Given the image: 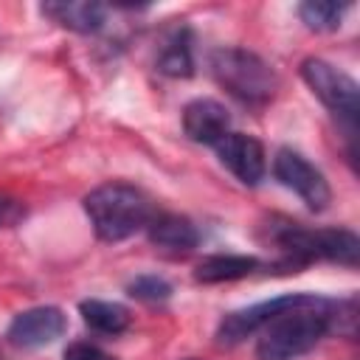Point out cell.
Listing matches in <instances>:
<instances>
[{
	"mask_svg": "<svg viewBox=\"0 0 360 360\" xmlns=\"http://www.w3.org/2000/svg\"><path fill=\"white\" fill-rule=\"evenodd\" d=\"M338 304L315 292H292L290 304L281 307L259 332V360H295L312 352L321 338L335 326Z\"/></svg>",
	"mask_w": 360,
	"mask_h": 360,
	"instance_id": "obj_1",
	"label": "cell"
},
{
	"mask_svg": "<svg viewBox=\"0 0 360 360\" xmlns=\"http://www.w3.org/2000/svg\"><path fill=\"white\" fill-rule=\"evenodd\" d=\"M84 214L104 242H121L149 225L152 202L129 183H104L84 197Z\"/></svg>",
	"mask_w": 360,
	"mask_h": 360,
	"instance_id": "obj_2",
	"label": "cell"
},
{
	"mask_svg": "<svg viewBox=\"0 0 360 360\" xmlns=\"http://www.w3.org/2000/svg\"><path fill=\"white\" fill-rule=\"evenodd\" d=\"M211 73L242 104H267L278 90L276 70L259 53L245 48L211 51Z\"/></svg>",
	"mask_w": 360,
	"mask_h": 360,
	"instance_id": "obj_3",
	"label": "cell"
},
{
	"mask_svg": "<svg viewBox=\"0 0 360 360\" xmlns=\"http://www.w3.org/2000/svg\"><path fill=\"white\" fill-rule=\"evenodd\" d=\"M273 239L278 242L281 250H287L301 262L329 259L346 267H357L360 262V239L354 231H346V228H304V225L287 222L276 228Z\"/></svg>",
	"mask_w": 360,
	"mask_h": 360,
	"instance_id": "obj_4",
	"label": "cell"
},
{
	"mask_svg": "<svg viewBox=\"0 0 360 360\" xmlns=\"http://www.w3.org/2000/svg\"><path fill=\"white\" fill-rule=\"evenodd\" d=\"M301 79L321 98L323 107H329L335 115H340L349 124L357 121V112H360V87H357V82L349 73L338 70L326 59L309 56V59L301 62Z\"/></svg>",
	"mask_w": 360,
	"mask_h": 360,
	"instance_id": "obj_5",
	"label": "cell"
},
{
	"mask_svg": "<svg viewBox=\"0 0 360 360\" xmlns=\"http://www.w3.org/2000/svg\"><path fill=\"white\" fill-rule=\"evenodd\" d=\"M273 177L284 188L298 194L307 202V208H312V211H323L332 202V188H329L323 172L318 166H312L301 152H295L290 146L276 152V158H273Z\"/></svg>",
	"mask_w": 360,
	"mask_h": 360,
	"instance_id": "obj_6",
	"label": "cell"
},
{
	"mask_svg": "<svg viewBox=\"0 0 360 360\" xmlns=\"http://www.w3.org/2000/svg\"><path fill=\"white\" fill-rule=\"evenodd\" d=\"M217 155L222 160V166L245 186H256L264 172H267V158H264V146L245 132H228L219 143H217Z\"/></svg>",
	"mask_w": 360,
	"mask_h": 360,
	"instance_id": "obj_7",
	"label": "cell"
},
{
	"mask_svg": "<svg viewBox=\"0 0 360 360\" xmlns=\"http://www.w3.org/2000/svg\"><path fill=\"white\" fill-rule=\"evenodd\" d=\"M65 312L59 307H31L8 323V340L17 349H39L62 338L65 332Z\"/></svg>",
	"mask_w": 360,
	"mask_h": 360,
	"instance_id": "obj_8",
	"label": "cell"
},
{
	"mask_svg": "<svg viewBox=\"0 0 360 360\" xmlns=\"http://www.w3.org/2000/svg\"><path fill=\"white\" fill-rule=\"evenodd\" d=\"M183 132L194 143L217 146L231 132V115L217 98H194L183 107Z\"/></svg>",
	"mask_w": 360,
	"mask_h": 360,
	"instance_id": "obj_9",
	"label": "cell"
},
{
	"mask_svg": "<svg viewBox=\"0 0 360 360\" xmlns=\"http://www.w3.org/2000/svg\"><path fill=\"white\" fill-rule=\"evenodd\" d=\"M290 298H292V292L278 295V298H270V301H259V304L245 307V309H236V312H228L219 321V326H217V343H222V346L242 343L245 338H250L253 332H259L281 307H287Z\"/></svg>",
	"mask_w": 360,
	"mask_h": 360,
	"instance_id": "obj_10",
	"label": "cell"
},
{
	"mask_svg": "<svg viewBox=\"0 0 360 360\" xmlns=\"http://www.w3.org/2000/svg\"><path fill=\"white\" fill-rule=\"evenodd\" d=\"M39 11L51 17L56 25L70 28L76 34H96L107 22V6L90 3V0H56V3H42Z\"/></svg>",
	"mask_w": 360,
	"mask_h": 360,
	"instance_id": "obj_11",
	"label": "cell"
},
{
	"mask_svg": "<svg viewBox=\"0 0 360 360\" xmlns=\"http://www.w3.org/2000/svg\"><path fill=\"white\" fill-rule=\"evenodd\" d=\"M146 233L152 245L166 248V250H191L200 245V231L188 217L180 214H158L149 219Z\"/></svg>",
	"mask_w": 360,
	"mask_h": 360,
	"instance_id": "obj_12",
	"label": "cell"
},
{
	"mask_svg": "<svg viewBox=\"0 0 360 360\" xmlns=\"http://www.w3.org/2000/svg\"><path fill=\"white\" fill-rule=\"evenodd\" d=\"M259 267L256 256H242V253H214L205 256L194 267V278L202 284H219V281H236L250 276Z\"/></svg>",
	"mask_w": 360,
	"mask_h": 360,
	"instance_id": "obj_13",
	"label": "cell"
},
{
	"mask_svg": "<svg viewBox=\"0 0 360 360\" xmlns=\"http://www.w3.org/2000/svg\"><path fill=\"white\" fill-rule=\"evenodd\" d=\"M158 70L163 76L172 79H188L194 73V45H191V31L180 28L169 37V42L163 45L160 56H158Z\"/></svg>",
	"mask_w": 360,
	"mask_h": 360,
	"instance_id": "obj_14",
	"label": "cell"
},
{
	"mask_svg": "<svg viewBox=\"0 0 360 360\" xmlns=\"http://www.w3.org/2000/svg\"><path fill=\"white\" fill-rule=\"evenodd\" d=\"M79 312H82V321L101 335H121L129 326V309L115 301L87 298L79 304Z\"/></svg>",
	"mask_w": 360,
	"mask_h": 360,
	"instance_id": "obj_15",
	"label": "cell"
},
{
	"mask_svg": "<svg viewBox=\"0 0 360 360\" xmlns=\"http://www.w3.org/2000/svg\"><path fill=\"white\" fill-rule=\"evenodd\" d=\"M343 11L346 3H335V0H304L298 6V17L312 31H335L340 25Z\"/></svg>",
	"mask_w": 360,
	"mask_h": 360,
	"instance_id": "obj_16",
	"label": "cell"
},
{
	"mask_svg": "<svg viewBox=\"0 0 360 360\" xmlns=\"http://www.w3.org/2000/svg\"><path fill=\"white\" fill-rule=\"evenodd\" d=\"M127 292H129L132 298H138V301L158 304V301L172 298V284H169L166 278H160V276L146 273V276H135V278L127 284Z\"/></svg>",
	"mask_w": 360,
	"mask_h": 360,
	"instance_id": "obj_17",
	"label": "cell"
},
{
	"mask_svg": "<svg viewBox=\"0 0 360 360\" xmlns=\"http://www.w3.org/2000/svg\"><path fill=\"white\" fill-rule=\"evenodd\" d=\"M25 217V205L8 194H0V228H14L17 222H22Z\"/></svg>",
	"mask_w": 360,
	"mask_h": 360,
	"instance_id": "obj_18",
	"label": "cell"
},
{
	"mask_svg": "<svg viewBox=\"0 0 360 360\" xmlns=\"http://www.w3.org/2000/svg\"><path fill=\"white\" fill-rule=\"evenodd\" d=\"M65 360H112L110 354H104L98 346L90 343H70L65 349Z\"/></svg>",
	"mask_w": 360,
	"mask_h": 360,
	"instance_id": "obj_19",
	"label": "cell"
}]
</instances>
